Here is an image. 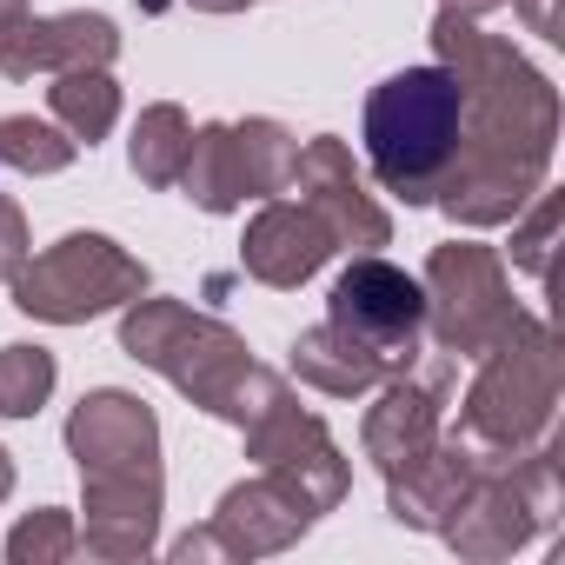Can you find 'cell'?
Masks as SVG:
<instances>
[{
    "label": "cell",
    "instance_id": "1",
    "mask_svg": "<svg viewBox=\"0 0 565 565\" xmlns=\"http://www.w3.org/2000/svg\"><path fill=\"white\" fill-rule=\"evenodd\" d=\"M433 47H439V67L459 81V100H466L459 153H452L433 200L459 226H505L545 186L552 140H558V94L545 74H532L512 54V41L479 34L472 14L439 8Z\"/></svg>",
    "mask_w": 565,
    "mask_h": 565
},
{
    "label": "cell",
    "instance_id": "2",
    "mask_svg": "<svg viewBox=\"0 0 565 565\" xmlns=\"http://www.w3.org/2000/svg\"><path fill=\"white\" fill-rule=\"evenodd\" d=\"M67 452L81 459L87 486V525L81 552L94 558H147L153 525H160V419L147 399L100 386L74 406L67 419Z\"/></svg>",
    "mask_w": 565,
    "mask_h": 565
},
{
    "label": "cell",
    "instance_id": "3",
    "mask_svg": "<svg viewBox=\"0 0 565 565\" xmlns=\"http://www.w3.org/2000/svg\"><path fill=\"white\" fill-rule=\"evenodd\" d=\"M120 347L153 366L160 380H173L200 413L226 419V426H253L266 406L287 399V380L246 360V340L233 327H220L213 313H193L180 300H127L120 313Z\"/></svg>",
    "mask_w": 565,
    "mask_h": 565
},
{
    "label": "cell",
    "instance_id": "4",
    "mask_svg": "<svg viewBox=\"0 0 565 565\" xmlns=\"http://www.w3.org/2000/svg\"><path fill=\"white\" fill-rule=\"evenodd\" d=\"M459 120H466V100L446 67H406V74L380 81L366 100L373 180L386 193H399L406 206H426L459 153Z\"/></svg>",
    "mask_w": 565,
    "mask_h": 565
},
{
    "label": "cell",
    "instance_id": "5",
    "mask_svg": "<svg viewBox=\"0 0 565 565\" xmlns=\"http://www.w3.org/2000/svg\"><path fill=\"white\" fill-rule=\"evenodd\" d=\"M552 413H558V347L545 320L519 313L512 333L492 353H479V380L466 393L459 439L479 459H519L552 433Z\"/></svg>",
    "mask_w": 565,
    "mask_h": 565
},
{
    "label": "cell",
    "instance_id": "6",
    "mask_svg": "<svg viewBox=\"0 0 565 565\" xmlns=\"http://www.w3.org/2000/svg\"><path fill=\"white\" fill-rule=\"evenodd\" d=\"M14 307L47 327H87L94 313H114L147 294V266L114 246L107 233H67L47 253H28L21 273L8 279Z\"/></svg>",
    "mask_w": 565,
    "mask_h": 565
},
{
    "label": "cell",
    "instance_id": "7",
    "mask_svg": "<svg viewBox=\"0 0 565 565\" xmlns=\"http://www.w3.org/2000/svg\"><path fill=\"white\" fill-rule=\"evenodd\" d=\"M558 519V452L539 439L519 459H479L472 492L446 519V545L466 558H505Z\"/></svg>",
    "mask_w": 565,
    "mask_h": 565
},
{
    "label": "cell",
    "instance_id": "8",
    "mask_svg": "<svg viewBox=\"0 0 565 565\" xmlns=\"http://www.w3.org/2000/svg\"><path fill=\"white\" fill-rule=\"evenodd\" d=\"M419 287H426V327L439 333V347H446L452 360L492 353V347L512 333V320H519L512 287H505V266H499V253L479 246V239L439 246V253L426 259V279H419Z\"/></svg>",
    "mask_w": 565,
    "mask_h": 565
},
{
    "label": "cell",
    "instance_id": "9",
    "mask_svg": "<svg viewBox=\"0 0 565 565\" xmlns=\"http://www.w3.org/2000/svg\"><path fill=\"white\" fill-rule=\"evenodd\" d=\"M327 320L360 340L386 373H406L419 360V340H426V287L413 273H399L393 259L380 253H360L327 294Z\"/></svg>",
    "mask_w": 565,
    "mask_h": 565
},
{
    "label": "cell",
    "instance_id": "10",
    "mask_svg": "<svg viewBox=\"0 0 565 565\" xmlns=\"http://www.w3.org/2000/svg\"><path fill=\"white\" fill-rule=\"evenodd\" d=\"M246 459H259V472H273V479H287L313 505V519L333 512L347 499V479H353L347 459H340V446H333V433H327V419L300 413L294 393L279 399V406H266L246 426Z\"/></svg>",
    "mask_w": 565,
    "mask_h": 565
},
{
    "label": "cell",
    "instance_id": "11",
    "mask_svg": "<svg viewBox=\"0 0 565 565\" xmlns=\"http://www.w3.org/2000/svg\"><path fill=\"white\" fill-rule=\"evenodd\" d=\"M287 193H300V206H313V213H320V226L333 233V246H347V253H380V246L393 239L386 206L366 193V180L353 173L347 140H333V134H320V140H307V147H300Z\"/></svg>",
    "mask_w": 565,
    "mask_h": 565
},
{
    "label": "cell",
    "instance_id": "12",
    "mask_svg": "<svg viewBox=\"0 0 565 565\" xmlns=\"http://www.w3.org/2000/svg\"><path fill=\"white\" fill-rule=\"evenodd\" d=\"M452 380H459V360L446 353V360H433V366H406V373H393L386 380V393H380V406L366 413V459L380 466V472H393V466H406V459H419L433 439H439V426H446V399H452Z\"/></svg>",
    "mask_w": 565,
    "mask_h": 565
},
{
    "label": "cell",
    "instance_id": "13",
    "mask_svg": "<svg viewBox=\"0 0 565 565\" xmlns=\"http://www.w3.org/2000/svg\"><path fill=\"white\" fill-rule=\"evenodd\" d=\"M120 28L107 14H21L0 28V74L34 81V74H67V67H114Z\"/></svg>",
    "mask_w": 565,
    "mask_h": 565
},
{
    "label": "cell",
    "instance_id": "14",
    "mask_svg": "<svg viewBox=\"0 0 565 565\" xmlns=\"http://www.w3.org/2000/svg\"><path fill=\"white\" fill-rule=\"evenodd\" d=\"M340 246H333V233L320 226V213L313 206H300V200H266L259 213H253V226H246V239H239V266L259 279V287H300V279H313L327 259H333Z\"/></svg>",
    "mask_w": 565,
    "mask_h": 565
},
{
    "label": "cell",
    "instance_id": "15",
    "mask_svg": "<svg viewBox=\"0 0 565 565\" xmlns=\"http://www.w3.org/2000/svg\"><path fill=\"white\" fill-rule=\"evenodd\" d=\"M472 479H479V452L459 433L452 439L439 433L419 459H406V466L386 472V505L413 532H446V519L459 512V499L472 492Z\"/></svg>",
    "mask_w": 565,
    "mask_h": 565
},
{
    "label": "cell",
    "instance_id": "16",
    "mask_svg": "<svg viewBox=\"0 0 565 565\" xmlns=\"http://www.w3.org/2000/svg\"><path fill=\"white\" fill-rule=\"evenodd\" d=\"M307 525H313V505H307L287 479H273V472H259V479L233 486V492L220 499V512H213V539H220V552H226V558L287 552Z\"/></svg>",
    "mask_w": 565,
    "mask_h": 565
},
{
    "label": "cell",
    "instance_id": "17",
    "mask_svg": "<svg viewBox=\"0 0 565 565\" xmlns=\"http://www.w3.org/2000/svg\"><path fill=\"white\" fill-rule=\"evenodd\" d=\"M294 373H300L313 393H327V399H360V393H373V386L393 380V373H386L360 340H347L333 320L294 340Z\"/></svg>",
    "mask_w": 565,
    "mask_h": 565
},
{
    "label": "cell",
    "instance_id": "18",
    "mask_svg": "<svg viewBox=\"0 0 565 565\" xmlns=\"http://www.w3.org/2000/svg\"><path fill=\"white\" fill-rule=\"evenodd\" d=\"M186 200L200 213H233L246 200V173H239V147H233V120H213L193 134L186 147V173H180Z\"/></svg>",
    "mask_w": 565,
    "mask_h": 565
},
{
    "label": "cell",
    "instance_id": "19",
    "mask_svg": "<svg viewBox=\"0 0 565 565\" xmlns=\"http://www.w3.org/2000/svg\"><path fill=\"white\" fill-rule=\"evenodd\" d=\"M47 107H54V120H61L81 147H94V140H107L114 120H120V87H114L107 67H67V74H54Z\"/></svg>",
    "mask_w": 565,
    "mask_h": 565
},
{
    "label": "cell",
    "instance_id": "20",
    "mask_svg": "<svg viewBox=\"0 0 565 565\" xmlns=\"http://www.w3.org/2000/svg\"><path fill=\"white\" fill-rule=\"evenodd\" d=\"M186 147H193V120H186L173 100H160V107H147V114L134 120V173H140L147 186H180Z\"/></svg>",
    "mask_w": 565,
    "mask_h": 565
},
{
    "label": "cell",
    "instance_id": "21",
    "mask_svg": "<svg viewBox=\"0 0 565 565\" xmlns=\"http://www.w3.org/2000/svg\"><path fill=\"white\" fill-rule=\"evenodd\" d=\"M233 147H239V173H246V200H273L287 193L300 140L279 120H233Z\"/></svg>",
    "mask_w": 565,
    "mask_h": 565
},
{
    "label": "cell",
    "instance_id": "22",
    "mask_svg": "<svg viewBox=\"0 0 565 565\" xmlns=\"http://www.w3.org/2000/svg\"><path fill=\"white\" fill-rule=\"evenodd\" d=\"M74 153H81V140L61 120H34V114L0 120V167H14V173H67Z\"/></svg>",
    "mask_w": 565,
    "mask_h": 565
},
{
    "label": "cell",
    "instance_id": "23",
    "mask_svg": "<svg viewBox=\"0 0 565 565\" xmlns=\"http://www.w3.org/2000/svg\"><path fill=\"white\" fill-rule=\"evenodd\" d=\"M54 380L47 347H0V419H34L54 399Z\"/></svg>",
    "mask_w": 565,
    "mask_h": 565
},
{
    "label": "cell",
    "instance_id": "24",
    "mask_svg": "<svg viewBox=\"0 0 565 565\" xmlns=\"http://www.w3.org/2000/svg\"><path fill=\"white\" fill-rule=\"evenodd\" d=\"M74 552H81V532H74V519L61 505H41L34 519H21L8 532V558L14 565H54V558H74Z\"/></svg>",
    "mask_w": 565,
    "mask_h": 565
},
{
    "label": "cell",
    "instance_id": "25",
    "mask_svg": "<svg viewBox=\"0 0 565 565\" xmlns=\"http://www.w3.org/2000/svg\"><path fill=\"white\" fill-rule=\"evenodd\" d=\"M558 193H545L539 186V206H532V220H512V259L532 273V279H545V266H552V233H558Z\"/></svg>",
    "mask_w": 565,
    "mask_h": 565
},
{
    "label": "cell",
    "instance_id": "26",
    "mask_svg": "<svg viewBox=\"0 0 565 565\" xmlns=\"http://www.w3.org/2000/svg\"><path fill=\"white\" fill-rule=\"evenodd\" d=\"M28 253H34V246H28V220H21V206H14V200H0V279H14Z\"/></svg>",
    "mask_w": 565,
    "mask_h": 565
},
{
    "label": "cell",
    "instance_id": "27",
    "mask_svg": "<svg viewBox=\"0 0 565 565\" xmlns=\"http://www.w3.org/2000/svg\"><path fill=\"white\" fill-rule=\"evenodd\" d=\"M519 14H525L532 34H552V0H519Z\"/></svg>",
    "mask_w": 565,
    "mask_h": 565
},
{
    "label": "cell",
    "instance_id": "28",
    "mask_svg": "<svg viewBox=\"0 0 565 565\" xmlns=\"http://www.w3.org/2000/svg\"><path fill=\"white\" fill-rule=\"evenodd\" d=\"M439 8H452V14H472V21H479V14H492V8H505V0H439Z\"/></svg>",
    "mask_w": 565,
    "mask_h": 565
},
{
    "label": "cell",
    "instance_id": "29",
    "mask_svg": "<svg viewBox=\"0 0 565 565\" xmlns=\"http://www.w3.org/2000/svg\"><path fill=\"white\" fill-rule=\"evenodd\" d=\"M186 8H200V14H239V8H253V0H186Z\"/></svg>",
    "mask_w": 565,
    "mask_h": 565
},
{
    "label": "cell",
    "instance_id": "30",
    "mask_svg": "<svg viewBox=\"0 0 565 565\" xmlns=\"http://www.w3.org/2000/svg\"><path fill=\"white\" fill-rule=\"evenodd\" d=\"M8 492H14V459H8V446H0V505H8Z\"/></svg>",
    "mask_w": 565,
    "mask_h": 565
},
{
    "label": "cell",
    "instance_id": "31",
    "mask_svg": "<svg viewBox=\"0 0 565 565\" xmlns=\"http://www.w3.org/2000/svg\"><path fill=\"white\" fill-rule=\"evenodd\" d=\"M28 14V0H0V28H8V21H21Z\"/></svg>",
    "mask_w": 565,
    "mask_h": 565
}]
</instances>
